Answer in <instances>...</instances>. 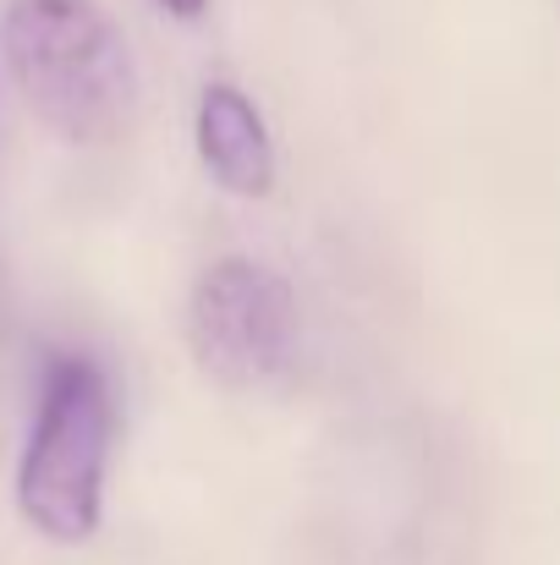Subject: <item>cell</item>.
<instances>
[{"label":"cell","mask_w":560,"mask_h":565,"mask_svg":"<svg viewBox=\"0 0 560 565\" xmlns=\"http://www.w3.org/2000/svg\"><path fill=\"white\" fill-rule=\"evenodd\" d=\"M0 55L22 105L61 143H110L138 116V61L99 0H11Z\"/></svg>","instance_id":"cell-1"},{"label":"cell","mask_w":560,"mask_h":565,"mask_svg":"<svg viewBox=\"0 0 560 565\" xmlns=\"http://www.w3.org/2000/svg\"><path fill=\"white\" fill-rule=\"evenodd\" d=\"M110 439H116L110 374L83 352H55L39 379V406L17 461V511L44 544L77 550L99 533Z\"/></svg>","instance_id":"cell-2"},{"label":"cell","mask_w":560,"mask_h":565,"mask_svg":"<svg viewBox=\"0 0 560 565\" xmlns=\"http://www.w3.org/2000/svg\"><path fill=\"white\" fill-rule=\"evenodd\" d=\"M187 352L225 390H275L297 363V297L258 258H214L187 297Z\"/></svg>","instance_id":"cell-3"},{"label":"cell","mask_w":560,"mask_h":565,"mask_svg":"<svg viewBox=\"0 0 560 565\" xmlns=\"http://www.w3.org/2000/svg\"><path fill=\"white\" fill-rule=\"evenodd\" d=\"M198 160L231 198H270L275 188V143L258 105L236 83H209L198 94Z\"/></svg>","instance_id":"cell-4"},{"label":"cell","mask_w":560,"mask_h":565,"mask_svg":"<svg viewBox=\"0 0 560 565\" xmlns=\"http://www.w3.org/2000/svg\"><path fill=\"white\" fill-rule=\"evenodd\" d=\"M171 17H182V22H198L203 11H209V0H160Z\"/></svg>","instance_id":"cell-5"}]
</instances>
